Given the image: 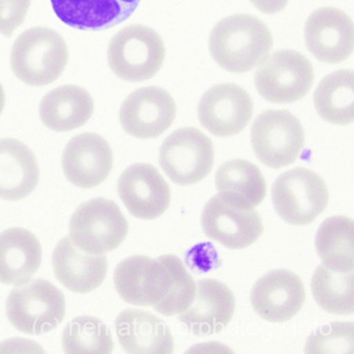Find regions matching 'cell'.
Segmentation results:
<instances>
[{
    "label": "cell",
    "instance_id": "1",
    "mask_svg": "<svg viewBox=\"0 0 354 354\" xmlns=\"http://www.w3.org/2000/svg\"><path fill=\"white\" fill-rule=\"evenodd\" d=\"M272 45L266 24L248 14L230 16L219 21L209 40L214 61L232 73L252 71L266 59Z\"/></svg>",
    "mask_w": 354,
    "mask_h": 354
},
{
    "label": "cell",
    "instance_id": "2",
    "mask_svg": "<svg viewBox=\"0 0 354 354\" xmlns=\"http://www.w3.org/2000/svg\"><path fill=\"white\" fill-rule=\"evenodd\" d=\"M69 51L63 37L47 28H32L14 43L11 66L16 77L30 86L57 82L65 71Z\"/></svg>",
    "mask_w": 354,
    "mask_h": 354
},
{
    "label": "cell",
    "instance_id": "3",
    "mask_svg": "<svg viewBox=\"0 0 354 354\" xmlns=\"http://www.w3.org/2000/svg\"><path fill=\"white\" fill-rule=\"evenodd\" d=\"M165 47L160 35L142 24L120 30L107 50L113 73L128 82H142L154 77L162 67Z\"/></svg>",
    "mask_w": 354,
    "mask_h": 354
},
{
    "label": "cell",
    "instance_id": "4",
    "mask_svg": "<svg viewBox=\"0 0 354 354\" xmlns=\"http://www.w3.org/2000/svg\"><path fill=\"white\" fill-rule=\"evenodd\" d=\"M65 315L63 292L47 279H32L17 286L8 297V319L22 333H49L63 322Z\"/></svg>",
    "mask_w": 354,
    "mask_h": 354
},
{
    "label": "cell",
    "instance_id": "5",
    "mask_svg": "<svg viewBox=\"0 0 354 354\" xmlns=\"http://www.w3.org/2000/svg\"><path fill=\"white\" fill-rule=\"evenodd\" d=\"M129 225L119 206L105 198L82 204L70 221V238L74 245L91 254H102L121 245Z\"/></svg>",
    "mask_w": 354,
    "mask_h": 354
},
{
    "label": "cell",
    "instance_id": "6",
    "mask_svg": "<svg viewBox=\"0 0 354 354\" xmlns=\"http://www.w3.org/2000/svg\"><path fill=\"white\" fill-rule=\"evenodd\" d=\"M328 200L324 180L304 167L286 171L272 186L273 207L290 225H310L327 208Z\"/></svg>",
    "mask_w": 354,
    "mask_h": 354
},
{
    "label": "cell",
    "instance_id": "7",
    "mask_svg": "<svg viewBox=\"0 0 354 354\" xmlns=\"http://www.w3.org/2000/svg\"><path fill=\"white\" fill-rule=\"evenodd\" d=\"M250 140L259 160L272 169H281L295 162L301 154L304 131L293 113L270 109L254 120Z\"/></svg>",
    "mask_w": 354,
    "mask_h": 354
},
{
    "label": "cell",
    "instance_id": "8",
    "mask_svg": "<svg viewBox=\"0 0 354 354\" xmlns=\"http://www.w3.org/2000/svg\"><path fill=\"white\" fill-rule=\"evenodd\" d=\"M215 150L208 136L194 127L176 130L159 150V163L167 177L181 186L198 183L210 174Z\"/></svg>",
    "mask_w": 354,
    "mask_h": 354
},
{
    "label": "cell",
    "instance_id": "9",
    "mask_svg": "<svg viewBox=\"0 0 354 354\" xmlns=\"http://www.w3.org/2000/svg\"><path fill=\"white\" fill-rule=\"evenodd\" d=\"M314 76L312 64L304 55L286 49L269 55L260 64L254 84L265 100L288 104L308 94Z\"/></svg>",
    "mask_w": 354,
    "mask_h": 354
},
{
    "label": "cell",
    "instance_id": "10",
    "mask_svg": "<svg viewBox=\"0 0 354 354\" xmlns=\"http://www.w3.org/2000/svg\"><path fill=\"white\" fill-rule=\"evenodd\" d=\"M146 306L163 316H176L189 308L196 295V281L175 254L151 258L145 275Z\"/></svg>",
    "mask_w": 354,
    "mask_h": 354
},
{
    "label": "cell",
    "instance_id": "11",
    "mask_svg": "<svg viewBox=\"0 0 354 354\" xmlns=\"http://www.w3.org/2000/svg\"><path fill=\"white\" fill-rule=\"evenodd\" d=\"M207 237L229 250H243L258 241L264 232L256 209H240L223 202L218 196L208 201L201 215Z\"/></svg>",
    "mask_w": 354,
    "mask_h": 354
},
{
    "label": "cell",
    "instance_id": "12",
    "mask_svg": "<svg viewBox=\"0 0 354 354\" xmlns=\"http://www.w3.org/2000/svg\"><path fill=\"white\" fill-rule=\"evenodd\" d=\"M173 97L161 88L148 86L127 97L120 111V123L129 136L142 140L158 138L176 119Z\"/></svg>",
    "mask_w": 354,
    "mask_h": 354
},
{
    "label": "cell",
    "instance_id": "13",
    "mask_svg": "<svg viewBox=\"0 0 354 354\" xmlns=\"http://www.w3.org/2000/svg\"><path fill=\"white\" fill-rule=\"evenodd\" d=\"M252 98L235 84H217L201 99L198 115L203 127L213 136L229 138L245 129L252 117Z\"/></svg>",
    "mask_w": 354,
    "mask_h": 354
},
{
    "label": "cell",
    "instance_id": "14",
    "mask_svg": "<svg viewBox=\"0 0 354 354\" xmlns=\"http://www.w3.org/2000/svg\"><path fill=\"white\" fill-rule=\"evenodd\" d=\"M122 202L136 218L156 219L171 205V189L158 169L148 163H136L118 181Z\"/></svg>",
    "mask_w": 354,
    "mask_h": 354
},
{
    "label": "cell",
    "instance_id": "15",
    "mask_svg": "<svg viewBox=\"0 0 354 354\" xmlns=\"http://www.w3.org/2000/svg\"><path fill=\"white\" fill-rule=\"evenodd\" d=\"M250 301L261 318L270 322H286L301 310L306 301V290L297 274L286 269H277L257 281Z\"/></svg>",
    "mask_w": 354,
    "mask_h": 354
},
{
    "label": "cell",
    "instance_id": "16",
    "mask_svg": "<svg viewBox=\"0 0 354 354\" xmlns=\"http://www.w3.org/2000/svg\"><path fill=\"white\" fill-rule=\"evenodd\" d=\"M304 38L308 51L319 61L339 64L353 51V24L335 8L316 10L306 20Z\"/></svg>",
    "mask_w": 354,
    "mask_h": 354
},
{
    "label": "cell",
    "instance_id": "17",
    "mask_svg": "<svg viewBox=\"0 0 354 354\" xmlns=\"http://www.w3.org/2000/svg\"><path fill=\"white\" fill-rule=\"evenodd\" d=\"M62 165L70 183L80 188H94L103 183L113 169V150L104 138L86 132L68 142Z\"/></svg>",
    "mask_w": 354,
    "mask_h": 354
},
{
    "label": "cell",
    "instance_id": "18",
    "mask_svg": "<svg viewBox=\"0 0 354 354\" xmlns=\"http://www.w3.org/2000/svg\"><path fill=\"white\" fill-rule=\"evenodd\" d=\"M235 306V297L227 285L217 279H202L196 283L194 301L179 314V320L194 335H210L227 326Z\"/></svg>",
    "mask_w": 354,
    "mask_h": 354
},
{
    "label": "cell",
    "instance_id": "19",
    "mask_svg": "<svg viewBox=\"0 0 354 354\" xmlns=\"http://www.w3.org/2000/svg\"><path fill=\"white\" fill-rule=\"evenodd\" d=\"M53 266L55 277L66 288L84 294L102 285L109 270V261L104 254L82 252L68 236L57 243L53 254Z\"/></svg>",
    "mask_w": 354,
    "mask_h": 354
},
{
    "label": "cell",
    "instance_id": "20",
    "mask_svg": "<svg viewBox=\"0 0 354 354\" xmlns=\"http://www.w3.org/2000/svg\"><path fill=\"white\" fill-rule=\"evenodd\" d=\"M115 329L124 351L133 354H171L173 335L158 317L142 310H123L115 319Z\"/></svg>",
    "mask_w": 354,
    "mask_h": 354
},
{
    "label": "cell",
    "instance_id": "21",
    "mask_svg": "<svg viewBox=\"0 0 354 354\" xmlns=\"http://www.w3.org/2000/svg\"><path fill=\"white\" fill-rule=\"evenodd\" d=\"M40 181V169L32 151L15 138L0 140V198L24 200Z\"/></svg>",
    "mask_w": 354,
    "mask_h": 354
},
{
    "label": "cell",
    "instance_id": "22",
    "mask_svg": "<svg viewBox=\"0 0 354 354\" xmlns=\"http://www.w3.org/2000/svg\"><path fill=\"white\" fill-rule=\"evenodd\" d=\"M140 0H51L53 11L67 26L78 30L113 28L130 17Z\"/></svg>",
    "mask_w": 354,
    "mask_h": 354
},
{
    "label": "cell",
    "instance_id": "23",
    "mask_svg": "<svg viewBox=\"0 0 354 354\" xmlns=\"http://www.w3.org/2000/svg\"><path fill=\"white\" fill-rule=\"evenodd\" d=\"M42 263V246L26 229L0 233V283L20 286L30 281Z\"/></svg>",
    "mask_w": 354,
    "mask_h": 354
},
{
    "label": "cell",
    "instance_id": "24",
    "mask_svg": "<svg viewBox=\"0 0 354 354\" xmlns=\"http://www.w3.org/2000/svg\"><path fill=\"white\" fill-rule=\"evenodd\" d=\"M217 196L240 209H254L266 196L267 184L258 167L244 159L223 163L215 176Z\"/></svg>",
    "mask_w": 354,
    "mask_h": 354
},
{
    "label": "cell",
    "instance_id": "25",
    "mask_svg": "<svg viewBox=\"0 0 354 354\" xmlns=\"http://www.w3.org/2000/svg\"><path fill=\"white\" fill-rule=\"evenodd\" d=\"M94 100L80 86H63L50 91L40 104V119L49 129L67 132L88 123L94 113Z\"/></svg>",
    "mask_w": 354,
    "mask_h": 354
},
{
    "label": "cell",
    "instance_id": "26",
    "mask_svg": "<svg viewBox=\"0 0 354 354\" xmlns=\"http://www.w3.org/2000/svg\"><path fill=\"white\" fill-rule=\"evenodd\" d=\"M354 76L351 70H341L327 75L314 95L315 107L321 118L335 125L353 122Z\"/></svg>",
    "mask_w": 354,
    "mask_h": 354
},
{
    "label": "cell",
    "instance_id": "27",
    "mask_svg": "<svg viewBox=\"0 0 354 354\" xmlns=\"http://www.w3.org/2000/svg\"><path fill=\"white\" fill-rule=\"evenodd\" d=\"M354 225L351 218L333 216L323 221L315 240L323 264L335 271L353 270Z\"/></svg>",
    "mask_w": 354,
    "mask_h": 354
},
{
    "label": "cell",
    "instance_id": "28",
    "mask_svg": "<svg viewBox=\"0 0 354 354\" xmlns=\"http://www.w3.org/2000/svg\"><path fill=\"white\" fill-rule=\"evenodd\" d=\"M312 293L319 306L335 315L353 313V270L335 271L320 265L312 279Z\"/></svg>",
    "mask_w": 354,
    "mask_h": 354
},
{
    "label": "cell",
    "instance_id": "29",
    "mask_svg": "<svg viewBox=\"0 0 354 354\" xmlns=\"http://www.w3.org/2000/svg\"><path fill=\"white\" fill-rule=\"evenodd\" d=\"M63 349L70 354H109L113 339L106 325L96 317L74 318L63 333Z\"/></svg>",
    "mask_w": 354,
    "mask_h": 354
},
{
    "label": "cell",
    "instance_id": "30",
    "mask_svg": "<svg viewBox=\"0 0 354 354\" xmlns=\"http://www.w3.org/2000/svg\"><path fill=\"white\" fill-rule=\"evenodd\" d=\"M150 257L132 256L119 263L113 274L115 290L124 301L146 306L144 295L145 275Z\"/></svg>",
    "mask_w": 354,
    "mask_h": 354
},
{
    "label": "cell",
    "instance_id": "31",
    "mask_svg": "<svg viewBox=\"0 0 354 354\" xmlns=\"http://www.w3.org/2000/svg\"><path fill=\"white\" fill-rule=\"evenodd\" d=\"M306 352L318 353H353V324L333 322L320 327L308 339Z\"/></svg>",
    "mask_w": 354,
    "mask_h": 354
},
{
    "label": "cell",
    "instance_id": "32",
    "mask_svg": "<svg viewBox=\"0 0 354 354\" xmlns=\"http://www.w3.org/2000/svg\"><path fill=\"white\" fill-rule=\"evenodd\" d=\"M30 0H0V35L10 38L24 24Z\"/></svg>",
    "mask_w": 354,
    "mask_h": 354
},
{
    "label": "cell",
    "instance_id": "33",
    "mask_svg": "<svg viewBox=\"0 0 354 354\" xmlns=\"http://www.w3.org/2000/svg\"><path fill=\"white\" fill-rule=\"evenodd\" d=\"M250 3L264 14L273 15L279 13L287 7L289 0H250Z\"/></svg>",
    "mask_w": 354,
    "mask_h": 354
},
{
    "label": "cell",
    "instance_id": "34",
    "mask_svg": "<svg viewBox=\"0 0 354 354\" xmlns=\"http://www.w3.org/2000/svg\"><path fill=\"white\" fill-rule=\"evenodd\" d=\"M6 105V94L3 84H0V115L3 113Z\"/></svg>",
    "mask_w": 354,
    "mask_h": 354
}]
</instances>
